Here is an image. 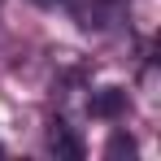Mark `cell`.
Masks as SVG:
<instances>
[{
  "instance_id": "1",
  "label": "cell",
  "mask_w": 161,
  "mask_h": 161,
  "mask_svg": "<svg viewBox=\"0 0 161 161\" xmlns=\"http://www.w3.org/2000/svg\"><path fill=\"white\" fill-rule=\"evenodd\" d=\"M48 144H53V153H65V157H83V144H79V139H70V131H65V126H53Z\"/></svg>"
}]
</instances>
